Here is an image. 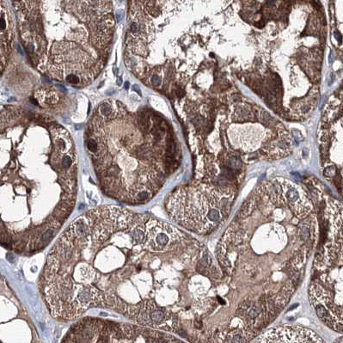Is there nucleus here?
<instances>
[{"label":"nucleus","mask_w":343,"mask_h":343,"mask_svg":"<svg viewBox=\"0 0 343 343\" xmlns=\"http://www.w3.org/2000/svg\"><path fill=\"white\" fill-rule=\"evenodd\" d=\"M154 218L105 205L71 223L50 250L42 273L40 287L51 315L71 321L100 307L141 325H163L166 310L142 287L144 258L170 251L154 239Z\"/></svg>","instance_id":"obj_1"},{"label":"nucleus","mask_w":343,"mask_h":343,"mask_svg":"<svg viewBox=\"0 0 343 343\" xmlns=\"http://www.w3.org/2000/svg\"><path fill=\"white\" fill-rule=\"evenodd\" d=\"M33 66L51 79L84 87L108 62L115 35L111 0H13Z\"/></svg>","instance_id":"obj_2"},{"label":"nucleus","mask_w":343,"mask_h":343,"mask_svg":"<svg viewBox=\"0 0 343 343\" xmlns=\"http://www.w3.org/2000/svg\"><path fill=\"white\" fill-rule=\"evenodd\" d=\"M163 121L145 110L106 100L93 111L85 132L88 152L102 191L126 204L150 200L162 185L152 146L163 138Z\"/></svg>","instance_id":"obj_3"},{"label":"nucleus","mask_w":343,"mask_h":343,"mask_svg":"<svg viewBox=\"0 0 343 343\" xmlns=\"http://www.w3.org/2000/svg\"><path fill=\"white\" fill-rule=\"evenodd\" d=\"M231 195L212 188H181L171 195L167 208L171 218L192 231L208 233L228 216Z\"/></svg>","instance_id":"obj_4"},{"label":"nucleus","mask_w":343,"mask_h":343,"mask_svg":"<svg viewBox=\"0 0 343 343\" xmlns=\"http://www.w3.org/2000/svg\"><path fill=\"white\" fill-rule=\"evenodd\" d=\"M161 334L150 329L97 318H84L73 325L63 342H150L160 341Z\"/></svg>","instance_id":"obj_5"},{"label":"nucleus","mask_w":343,"mask_h":343,"mask_svg":"<svg viewBox=\"0 0 343 343\" xmlns=\"http://www.w3.org/2000/svg\"><path fill=\"white\" fill-rule=\"evenodd\" d=\"M314 332L299 327L277 328L266 333L258 342H322Z\"/></svg>","instance_id":"obj_6"},{"label":"nucleus","mask_w":343,"mask_h":343,"mask_svg":"<svg viewBox=\"0 0 343 343\" xmlns=\"http://www.w3.org/2000/svg\"><path fill=\"white\" fill-rule=\"evenodd\" d=\"M310 299L315 309L317 317L329 327L336 331H342V319L335 315L337 314L335 305L332 303L330 298L324 291L312 288L310 291Z\"/></svg>","instance_id":"obj_7"},{"label":"nucleus","mask_w":343,"mask_h":343,"mask_svg":"<svg viewBox=\"0 0 343 343\" xmlns=\"http://www.w3.org/2000/svg\"><path fill=\"white\" fill-rule=\"evenodd\" d=\"M280 184L279 192L291 210L298 218H304L307 216L311 209V205L304 190L290 181H282Z\"/></svg>","instance_id":"obj_8"},{"label":"nucleus","mask_w":343,"mask_h":343,"mask_svg":"<svg viewBox=\"0 0 343 343\" xmlns=\"http://www.w3.org/2000/svg\"><path fill=\"white\" fill-rule=\"evenodd\" d=\"M309 235H310V231H309V228L307 227L306 225H301L299 228V236L300 238L303 240V241H305L307 240V238L309 237Z\"/></svg>","instance_id":"obj_9"},{"label":"nucleus","mask_w":343,"mask_h":343,"mask_svg":"<svg viewBox=\"0 0 343 343\" xmlns=\"http://www.w3.org/2000/svg\"><path fill=\"white\" fill-rule=\"evenodd\" d=\"M335 37L336 38H338V40H339V42L341 43V35H340V34L337 32V33H335Z\"/></svg>","instance_id":"obj_10"}]
</instances>
